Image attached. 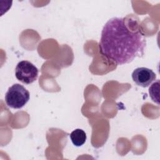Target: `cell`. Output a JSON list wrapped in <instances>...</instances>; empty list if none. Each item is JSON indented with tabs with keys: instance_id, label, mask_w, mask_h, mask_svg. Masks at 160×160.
<instances>
[{
	"instance_id": "6da1fadb",
	"label": "cell",
	"mask_w": 160,
	"mask_h": 160,
	"mask_svg": "<svg viewBox=\"0 0 160 160\" xmlns=\"http://www.w3.org/2000/svg\"><path fill=\"white\" fill-rule=\"evenodd\" d=\"M146 41L139 30L132 31L124 19L112 18L104 24L99 41L101 54L117 65L128 64L144 54Z\"/></svg>"
},
{
	"instance_id": "7a4b0ae2",
	"label": "cell",
	"mask_w": 160,
	"mask_h": 160,
	"mask_svg": "<svg viewBox=\"0 0 160 160\" xmlns=\"http://www.w3.org/2000/svg\"><path fill=\"white\" fill-rule=\"evenodd\" d=\"M29 92L20 84H14L9 88L5 94V102L13 109H21L29 101Z\"/></svg>"
},
{
	"instance_id": "3957f363",
	"label": "cell",
	"mask_w": 160,
	"mask_h": 160,
	"mask_svg": "<svg viewBox=\"0 0 160 160\" xmlns=\"http://www.w3.org/2000/svg\"><path fill=\"white\" fill-rule=\"evenodd\" d=\"M38 69L28 61H21L15 68V76L18 80L24 84H29L38 77Z\"/></svg>"
},
{
	"instance_id": "277c9868",
	"label": "cell",
	"mask_w": 160,
	"mask_h": 160,
	"mask_svg": "<svg viewBox=\"0 0 160 160\" xmlns=\"http://www.w3.org/2000/svg\"><path fill=\"white\" fill-rule=\"evenodd\" d=\"M133 81L139 86L146 88L149 86L156 78V74L152 70L144 68H138L132 73Z\"/></svg>"
},
{
	"instance_id": "5b68a950",
	"label": "cell",
	"mask_w": 160,
	"mask_h": 160,
	"mask_svg": "<svg viewBox=\"0 0 160 160\" xmlns=\"http://www.w3.org/2000/svg\"><path fill=\"white\" fill-rule=\"evenodd\" d=\"M70 139L74 146L79 147L85 143L87 136L82 129H76L70 134Z\"/></svg>"
},
{
	"instance_id": "8992f818",
	"label": "cell",
	"mask_w": 160,
	"mask_h": 160,
	"mask_svg": "<svg viewBox=\"0 0 160 160\" xmlns=\"http://www.w3.org/2000/svg\"><path fill=\"white\" fill-rule=\"evenodd\" d=\"M159 81L158 80L157 82H154L151 86L149 88V92L150 94V97L152 100L157 103L158 104H159Z\"/></svg>"
}]
</instances>
